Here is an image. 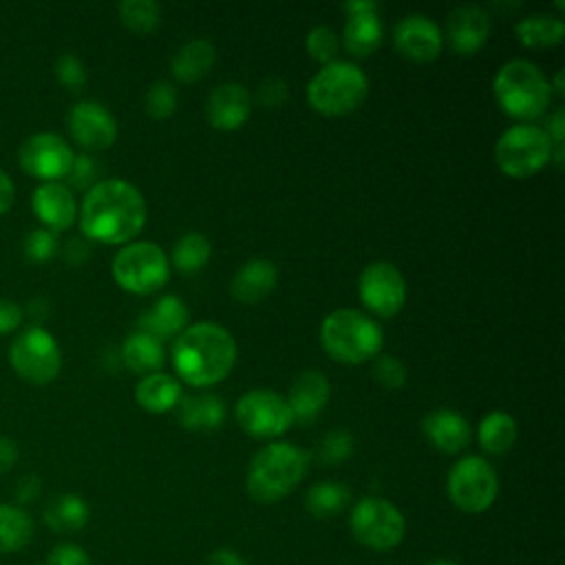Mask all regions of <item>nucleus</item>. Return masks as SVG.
<instances>
[{
  "label": "nucleus",
  "instance_id": "1",
  "mask_svg": "<svg viewBox=\"0 0 565 565\" xmlns=\"http://www.w3.org/2000/svg\"><path fill=\"white\" fill-rule=\"evenodd\" d=\"M146 199L124 179H104L88 188L79 207L86 238L106 245L130 243L146 225Z\"/></svg>",
  "mask_w": 565,
  "mask_h": 565
},
{
  "label": "nucleus",
  "instance_id": "2",
  "mask_svg": "<svg viewBox=\"0 0 565 565\" xmlns=\"http://www.w3.org/2000/svg\"><path fill=\"white\" fill-rule=\"evenodd\" d=\"M234 335L216 322L188 324L172 344V366L181 382L203 388L225 380L236 364Z\"/></svg>",
  "mask_w": 565,
  "mask_h": 565
},
{
  "label": "nucleus",
  "instance_id": "3",
  "mask_svg": "<svg viewBox=\"0 0 565 565\" xmlns=\"http://www.w3.org/2000/svg\"><path fill=\"white\" fill-rule=\"evenodd\" d=\"M311 455L289 441H271L263 446L249 461L247 494L258 503H276L285 499L305 479Z\"/></svg>",
  "mask_w": 565,
  "mask_h": 565
},
{
  "label": "nucleus",
  "instance_id": "4",
  "mask_svg": "<svg viewBox=\"0 0 565 565\" xmlns=\"http://www.w3.org/2000/svg\"><path fill=\"white\" fill-rule=\"evenodd\" d=\"M492 93L501 110L521 124L541 117L552 99L550 79L527 60L505 62L492 79Z\"/></svg>",
  "mask_w": 565,
  "mask_h": 565
},
{
  "label": "nucleus",
  "instance_id": "5",
  "mask_svg": "<svg viewBox=\"0 0 565 565\" xmlns=\"http://www.w3.org/2000/svg\"><path fill=\"white\" fill-rule=\"evenodd\" d=\"M320 344L335 362L362 364L380 355L384 335L373 318L342 307L324 316L320 324Z\"/></svg>",
  "mask_w": 565,
  "mask_h": 565
},
{
  "label": "nucleus",
  "instance_id": "6",
  "mask_svg": "<svg viewBox=\"0 0 565 565\" xmlns=\"http://www.w3.org/2000/svg\"><path fill=\"white\" fill-rule=\"evenodd\" d=\"M369 95V79L353 62L324 64L307 84L309 106L324 117H342L358 110Z\"/></svg>",
  "mask_w": 565,
  "mask_h": 565
},
{
  "label": "nucleus",
  "instance_id": "7",
  "mask_svg": "<svg viewBox=\"0 0 565 565\" xmlns=\"http://www.w3.org/2000/svg\"><path fill=\"white\" fill-rule=\"evenodd\" d=\"M552 161L547 132L536 124L510 126L494 143V163L510 179H530Z\"/></svg>",
  "mask_w": 565,
  "mask_h": 565
},
{
  "label": "nucleus",
  "instance_id": "8",
  "mask_svg": "<svg viewBox=\"0 0 565 565\" xmlns=\"http://www.w3.org/2000/svg\"><path fill=\"white\" fill-rule=\"evenodd\" d=\"M115 282L137 296L159 291L170 278V260L166 252L152 241L126 243L110 265Z\"/></svg>",
  "mask_w": 565,
  "mask_h": 565
},
{
  "label": "nucleus",
  "instance_id": "9",
  "mask_svg": "<svg viewBox=\"0 0 565 565\" xmlns=\"http://www.w3.org/2000/svg\"><path fill=\"white\" fill-rule=\"evenodd\" d=\"M446 490L455 508L468 514L486 512L499 494V477L488 459L466 455L452 463Z\"/></svg>",
  "mask_w": 565,
  "mask_h": 565
},
{
  "label": "nucleus",
  "instance_id": "10",
  "mask_svg": "<svg viewBox=\"0 0 565 565\" xmlns=\"http://www.w3.org/2000/svg\"><path fill=\"white\" fill-rule=\"evenodd\" d=\"M349 527L362 545L371 550H391L402 543L406 521L391 501L364 497L353 505Z\"/></svg>",
  "mask_w": 565,
  "mask_h": 565
},
{
  "label": "nucleus",
  "instance_id": "11",
  "mask_svg": "<svg viewBox=\"0 0 565 565\" xmlns=\"http://www.w3.org/2000/svg\"><path fill=\"white\" fill-rule=\"evenodd\" d=\"M9 362L20 377L33 384H46L60 373V344L46 329L29 327L13 340L9 349Z\"/></svg>",
  "mask_w": 565,
  "mask_h": 565
},
{
  "label": "nucleus",
  "instance_id": "12",
  "mask_svg": "<svg viewBox=\"0 0 565 565\" xmlns=\"http://www.w3.org/2000/svg\"><path fill=\"white\" fill-rule=\"evenodd\" d=\"M234 415L241 430L256 439H276L294 424L287 399L267 388H254L241 395Z\"/></svg>",
  "mask_w": 565,
  "mask_h": 565
},
{
  "label": "nucleus",
  "instance_id": "13",
  "mask_svg": "<svg viewBox=\"0 0 565 565\" xmlns=\"http://www.w3.org/2000/svg\"><path fill=\"white\" fill-rule=\"evenodd\" d=\"M358 294L371 313L380 318H393L406 302V280L393 263L373 260L360 274Z\"/></svg>",
  "mask_w": 565,
  "mask_h": 565
},
{
  "label": "nucleus",
  "instance_id": "14",
  "mask_svg": "<svg viewBox=\"0 0 565 565\" xmlns=\"http://www.w3.org/2000/svg\"><path fill=\"white\" fill-rule=\"evenodd\" d=\"M18 159H20V168L26 174L49 183V181H60L68 177L75 154L60 135L35 132L29 139H24V143L20 146Z\"/></svg>",
  "mask_w": 565,
  "mask_h": 565
},
{
  "label": "nucleus",
  "instance_id": "15",
  "mask_svg": "<svg viewBox=\"0 0 565 565\" xmlns=\"http://www.w3.org/2000/svg\"><path fill=\"white\" fill-rule=\"evenodd\" d=\"M66 124L71 137L88 150H106L117 139V121L113 113L93 99L77 102L71 108Z\"/></svg>",
  "mask_w": 565,
  "mask_h": 565
},
{
  "label": "nucleus",
  "instance_id": "16",
  "mask_svg": "<svg viewBox=\"0 0 565 565\" xmlns=\"http://www.w3.org/2000/svg\"><path fill=\"white\" fill-rule=\"evenodd\" d=\"M395 51L411 62H433L441 53V29L428 15H404L393 29Z\"/></svg>",
  "mask_w": 565,
  "mask_h": 565
},
{
  "label": "nucleus",
  "instance_id": "17",
  "mask_svg": "<svg viewBox=\"0 0 565 565\" xmlns=\"http://www.w3.org/2000/svg\"><path fill=\"white\" fill-rule=\"evenodd\" d=\"M252 115V95L238 82L218 84L205 102L207 124L216 130H238Z\"/></svg>",
  "mask_w": 565,
  "mask_h": 565
},
{
  "label": "nucleus",
  "instance_id": "18",
  "mask_svg": "<svg viewBox=\"0 0 565 565\" xmlns=\"http://www.w3.org/2000/svg\"><path fill=\"white\" fill-rule=\"evenodd\" d=\"M490 35V15L479 4H459L446 18V38L457 55H475Z\"/></svg>",
  "mask_w": 565,
  "mask_h": 565
},
{
  "label": "nucleus",
  "instance_id": "19",
  "mask_svg": "<svg viewBox=\"0 0 565 565\" xmlns=\"http://www.w3.org/2000/svg\"><path fill=\"white\" fill-rule=\"evenodd\" d=\"M422 433L435 450L446 455L461 452L472 439V428L468 419L450 408L430 411L422 419Z\"/></svg>",
  "mask_w": 565,
  "mask_h": 565
},
{
  "label": "nucleus",
  "instance_id": "20",
  "mask_svg": "<svg viewBox=\"0 0 565 565\" xmlns=\"http://www.w3.org/2000/svg\"><path fill=\"white\" fill-rule=\"evenodd\" d=\"M31 205H33V212L40 218V223L51 232L68 230L77 216L75 196L60 181H49V183L38 185L33 192Z\"/></svg>",
  "mask_w": 565,
  "mask_h": 565
},
{
  "label": "nucleus",
  "instance_id": "21",
  "mask_svg": "<svg viewBox=\"0 0 565 565\" xmlns=\"http://www.w3.org/2000/svg\"><path fill=\"white\" fill-rule=\"evenodd\" d=\"M329 397H331V384L327 375L316 369H307L294 380L289 388V397L285 399L291 408L294 422L309 424L324 411Z\"/></svg>",
  "mask_w": 565,
  "mask_h": 565
},
{
  "label": "nucleus",
  "instance_id": "22",
  "mask_svg": "<svg viewBox=\"0 0 565 565\" xmlns=\"http://www.w3.org/2000/svg\"><path fill=\"white\" fill-rule=\"evenodd\" d=\"M278 280V269L267 258H252L243 263L230 282V294L241 305H258L265 300Z\"/></svg>",
  "mask_w": 565,
  "mask_h": 565
},
{
  "label": "nucleus",
  "instance_id": "23",
  "mask_svg": "<svg viewBox=\"0 0 565 565\" xmlns=\"http://www.w3.org/2000/svg\"><path fill=\"white\" fill-rule=\"evenodd\" d=\"M188 320L190 311L185 302L174 294H166L137 318V331H143L163 342L179 335L188 327Z\"/></svg>",
  "mask_w": 565,
  "mask_h": 565
},
{
  "label": "nucleus",
  "instance_id": "24",
  "mask_svg": "<svg viewBox=\"0 0 565 565\" xmlns=\"http://www.w3.org/2000/svg\"><path fill=\"white\" fill-rule=\"evenodd\" d=\"M183 393H181V384L174 375L170 373H150L143 375L137 386H135V402L154 415H163L170 413L179 406Z\"/></svg>",
  "mask_w": 565,
  "mask_h": 565
},
{
  "label": "nucleus",
  "instance_id": "25",
  "mask_svg": "<svg viewBox=\"0 0 565 565\" xmlns=\"http://www.w3.org/2000/svg\"><path fill=\"white\" fill-rule=\"evenodd\" d=\"M214 62H216L214 44L205 38H196V40L185 42L172 55L170 71L179 82L192 84V82H199L201 77H205L207 71L214 66Z\"/></svg>",
  "mask_w": 565,
  "mask_h": 565
},
{
  "label": "nucleus",
  "instance_id": "26",
  "mask_svg": "<svg viewBox=\"0 0 565 565\" xmlns=\"http://www.w3.org/2000/svg\"><path fill=\"white\" fill-rule=\"evenodd\" d=\"M179 422L188 430H216L225 422V404L218 395H188L179 402Z\"/></svg>",
  "mask_w": 565,
  "mask_h": 565
},
{
  "label": "nucleus",
  "instance_id": "27",
  "mask_svg": "<svg viewBox=\"0 0 565 565\" xmlns=\"http://www.w3.org/2000/svg\"><path fill=\"white\" fill-rule=\"evenodd\" d=\"M382 38H384V29L377 13H355L347 18L342 42L351 55L366 57L375 53L382 44Z\"/></svg>",
  "mask_w": 565,
  "mask_h": 565
},
{
  "label": "nucleus",
  "instance_id": "28",
  "mask_svg": "<svg viewBox=\"0 0 565 565\" xmlns=\"http://www.w3.org/2000/svg\"><path fill=\"white\" fill-rule=\"evenodd\" d=\"M514 35L525 49H550L563 42L565 24L558 15L532 13L514 24Z\"/></svg>",
  "mask_w": 565,
  "mask_h": 565
},
{
  "label": "nucleus",
  "instance_id": "29",
  "mask_svg": "<svg viewBox=\"0 0 565 565\" xmlns=\"http://www.w3.org/2000/svg\"><path fill=\"white\" fill-rule=\"evenodd\" d=\"M121 358H124V364L137 373V375H150V373H157L161 366H163V344L143 333V331H132L126 340H124V347H121Z\"/></svg>",
  "mask_w": 565,
  "mask_h": 565
},
{
  "label": "nucleus",
  "instance_id": "30",
  "mask_svg": "<svg viewBox=\"0 0 565 565\" xmlns=\"http://www.w3.org/2000/svg\"><path fill=\"white\" fill-rule=\"evenodd\" d=\"M88 505L79 494L66 492L55 497L44 510V523L57 534H71L88 523Z\"/></svg>",
  "mask_w": 565,
  "mask_h": 565
},
{
  "label": "nucleus",
  "instance_id": "31",
  "mask_svg": "<svg viewBox=\"0 0 565 565\" xmlns=\"http://www.w3.org/2000/svg\"><path fill=\"white\" fill-rule=\"evenodd\" d=\"M479 446L488 455H505L516 441V422L510 413L492 411L488 413L477 428Z\"/></svg>",
  "mask_w": 565,
  "mask_h": 565
},
{
  "label": "nucleus",
  "instance_id": "32",
  "mask_svg": "<svg viewBox=\"0 0 565 565\" xmlns=\"http://www.w3.org/2000/svg\"><path fill=\"white\" fill-rule=\"evenodd\" d=\"M33 539V519L20 505L0 503V554L20 552Z\"/></svg>",
  "mask_w": 565,
  "mask_h": 565
},
{
  "label": "nucleus",
  "instance_id": "33",
  "mask_svg": "<svg viewBox=\"0 0 565 565\" xmlns=\"http://www.w3.org/2000/svg\"><path fill=\"white\" fill-rule=\"evenodd\" d=\"M351 499V492L344 483L320 481L307 490L305 508L316 519H331L340 514Z\"/></svg>",
  "mask_w": 565,
  "mask_h": 565
},
{
  "label": "nucleus",
  "instance_id": "34",
  "mask_svg": "<svg viewBox=\"0 0 565 565\" xmlns=\"http://www.w3.org/2000/svg\"><path fill=\"white\" fill-rule=\"evenodd\" d=\"M212 256V245L205 234L188 232L172 247V265L181 274L201 271Z\"/></svg>",
  "mask_w": 565,
  "mask_h": 565
},
{
  "label": "nucleus",
  "instance_id": "35",
  "mask_svg": "<svg viewBox=\"0 0 565 565\" xmlns=\"http://www.w3.org/2000/svg\"><path fill=\"white\" fill-rule=\"evenodd\" d=\"M117 11L121 24L135 33H150L161 22V9L152 0H124Z\"/></svg>",
  "mask_w": 565,
  "mask_h": 565
},
{
  "label": "nucleus",
  "instance_id": "36",
  "mask_svg": "<svg viewBox=\"0 0 565 565\" xmlns=\"http://www.w3.org/2000/svg\"><path fill=\"white\" fill-rule=\"evenodd\" d=\"M338 35L331 26H324V24H318L313 26L309 33H307V40H305V49L309 53V57L313 62H320L322 66L324 64H331L335 62V55H338Z\"/></svg>",
  "mask_w": 565,
  "mask_h": 565
},
{
  "label": "nucleus",
  "instance_id": "37",
  "mask_svg": "<svg viewBox=\"0 0 565 565\" xmlns=\"http://www.w3.org/2000/svg\"><path fill=\"white\" fill-rule=\"evenodd\" d=\"M143 108L152 119H168L177 110V90L170 82H154L146 90Z\"/></svg>",
  "mask_w": 565,
  "mask_h": 565
},
{
  "label": "nucleus",
  "instance_id": "38",
  "mask_svg": "<svg viewBox=\"0 0 565 565\" xmlns=\"http://www.w3.org/2000/svg\"><path fill=\"white\" fill-rule=\"evenodd\" d=\"M373 377L377 380V384H382L384 388H402L408 380V371L402 364V360H397L395 355H377L375 364H373Z\"/></svg>",
  "mask_w": 565,
  "mask_h": 565
},
{
  "label": "nucleus",
  "instance_id": "39",
  "mask_svg": "<svg viewBox=\"0 0 565 565\" xmlns=\"http://www.w3.org/2000/svg\"><path fill=\"white\" fill-rule=\"evenodd\" d=\"M353 452V437L347 430H331L322 437L320 444V459L329 466L342 463Z\"/></svg>",
  "mask_w": 565,
  "mask_h": 565
},
{
  "label": "nucleus",
  "instance_id": "40",
  "mask_svg": "<svg viewBox=\"0 0 565 565\" xmlns=\"http://www.w3.org/2000/svg\"><path fill=\"white\" fill-rule=\"evenodd\" d=\"M55 77L68 90H82L86 84V68L77 55L62 53L55 60Z\"/></svg>",
  "mask_w": 565,
  "mask_h": 565
},
{
  "label": "nucleus",
  "instance_id": "41",
  "mask_svg": "<svg viewBox=\"0 0 565 565\" xmlns=\"http://www.w3.org/2000/svg\"><path fill=\"white\" fill-rule=\"evenodd\" d=\"M24 252L35 263L51 260L55 256V252H57V236H55V232H51L46 227H38L33 232H29V236L24 241Z\"/></svg>",
  "mask_w": 565,
  "mask_h": 565
},
{
  "label": "nucleus",
  "instance_id": "42",
  "mask_svg": "<svg viewBox=\"0 0 565 565\" xmlns=\"http://www.w3.org/2000/svg\"><path fill=\"white\" fill-rule=\"evenodd\" d=\"M256 99L265 108H278L289 99V86L280 77H267L258 84Z\"/></svg>",
  "mask_w": 565,
  "mask_h": 565
},
{
  "label": "nucleus",
  "instance_id": "43",
  "mask_svg": "<svg viewBox=\"0 0 565 565\" xmlns=\"http://www.w3.org/2000/svg\"><path fill=\"white\" fill-rule=\"evenodd\" d=\"M46 565H90V558L84 547L75 543H60L49 552Z\"/></svg>",
  "mask_w": 565,
  "mask_h": 565
},
{
  "label": "nucleus",
  "instance_id": "44",
  "mask_svg": "<svg viewBox=\"0 0 565 565\" xmlns=\"http://www.w3.org/2000/svg\"><path fill=\"white\" fill-rule=\"evenodd\" d=\"M563 128H565V110L563 106H558L550 117H547V128H543L550 137L552 143V159L556 166L563 163L565 150H563Z\"/></svg>",
  "mask_w": 565,
  "mask_h": 565
},
{
  "label": "nucleus",
  "instance_id": "45",
  "mask_svg": "<svg viewBox=\"0 0 565 565\" xmlns=\"http://www.w3.org/2000/svg\"><path fill=\"white\" fill-rule=\"evenodd\" d=\"M95 172H97V168H95L93 159H90V157H86V154H79V157H75V159H73V166H71V172H68V179H71V183H73V185H77V188H86L88 183H93Z\"/></svg>",
  "mask_w": 565,
  "mask_h": 565
},
{
  "label": "nucleus",
  "instance_id": "46",
  "mask_svg": "<svg viewBox=\"0 0 565 565\" xmlns=\"http://www.w3.org/2000/svg\"><path fill=\"white\" fill-rule=\"evenodd\" d=\"M22 322V309L7 298H0V335L11 333Z\"/></svg>",
  "mask_w": 565,
  "mask_h": 565
},
{
  "label": "nucleus",
  "instance_id": "47",
  "mask_svg": "<svg viewBox=\"0 0 565 565\" xmlns=\"http://www.w3.org/2000/svg\"><path fill=\"white\" fill-rule=\"evenodd\" d=\"M18 461V446L13 439L0 435V475L9 472Z\"/></svg>",
  "mask_w": 565,
  "mask_h": 565
},
{
  "label": "nucleus",
  "instance_id": "48",
  "mask_svg": "<svg viewBox=\"0 0 565 565\" xmlns=\"http://www.w3.org/2000/svg\"><path fill=\"white\" fill-rule=\"evenodd\" d=\"M13 194H15L13 181L9 179V174L4 170H0V216L4 212H9V207L13 203Z\"/></svg>",
  "mask_w": 565,
  "mask_h": 565
},
{
  "label": "nucleus",
  "instance_id": "49",
  "mask_svg": "<svg viewBox=\"0 0 565 565\" xmlns=\"http://www.w3.org/2000/svg\"><path fill=\"white\" fill-rule=\"evenodd\" d=\"M64 254H66V260H68V263L82 265V263L88 258L90 249H88V245H86L84 241H71V243L66 245Z\"/></svg>",
  "mask_w": 565,
  "mask_h": 565
},
{
  "label": "nucleus",
  "instance_id": "50",
  "mask_svg": "<svg viewBox=\"0 0 565 565\" xmlns=\"http://www.w3.org/2000/svg\"><path fill=\"white\" fill-rule=\"evenodd\" d=\"M38 490H40V481H38L33 475L26 477V479H22L20 486H18V501H20V503L33 501L35 494H38Z\"/></svg>",
  "mask_w": 565,
  "mask_h": 565
},
{
  "label": "nucleus",
  "instance_id": "51",
  "mask_svg": "<svg viewBox=\"0 0 565 565\" xmlns=\"http://www.w3.org/2000/svg\"><path fill=\"white\" fill-rule=\"evenodd\" d=\"M205 565H245L243 558L232 550H218L214 552Z\"/></svg>",
  "mask_w": 565,
  "mask_h": 565
},
{
  "label": "nucleus",
  "instance_id": "52",
  "mask_svg": "<svg viewBox=\"0 0 565 565\" xmlns=\"http://www.w3.org/2000/svg\"><path fill=\"white\" fill-rule=\"evenodd\" d=\"M344 11L349 15H355V13H377V2H371V0H366V2H347Z\"/></svg>",
  "mask_w": 565,
  "mask_h": 565
},
{
  "label": "nucleus",
  "instance_id": "53",
  "mask_svg": "<svg viewBox=\"0 0 565 565\" xmlns=\"http://www.w3.org/2000/svg\"><path fill=\"white\" fill-rule=\"evenodd\" d=\"M550 90H552V95H556V97H563V95H565V88H563V71H558L556 77H554V82H550Z\"/></svg>",
  "mask_w": 565,
  "mask_h": 565
},
{
  "label": "nucleus",
  "instance_id": "54",
  "mask_svg": "<svg viewBox=\"0 0 565 565\" xmlns=\"http://www.w3.org/2000/svg\"><path fill=\"white\" fill-rule=\"evenodd\" d=\"M428 565H457L455 561H433V563H428Z\"/></svg>",
  "mask_w": 565,
  "mask_h": 565
}]
</instances>
